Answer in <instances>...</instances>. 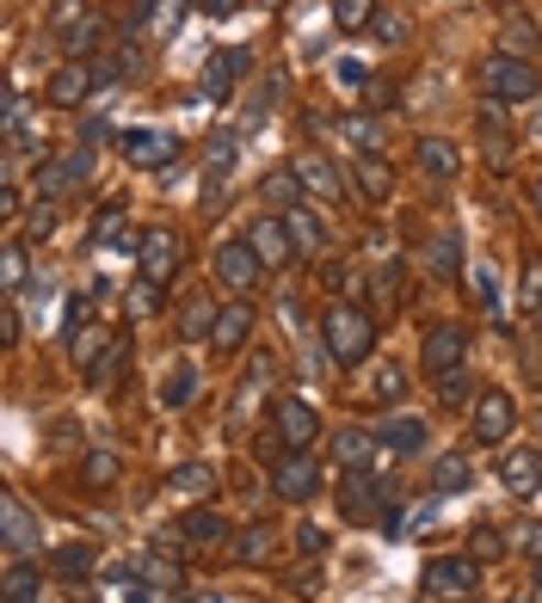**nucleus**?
Instances as JSON below:
<instances>
[{"label": "nucleus", "mask_w": 542, "mask_h": 603, "mask_svg": "<svg viewBox=\"0 0 542 603\" xmlns=\"http://www.w3.org/2000/svg\"><path fill=\"white\" fill-rule=\"evenodd\" d=\"M321 339H327V357L340 364V370H352V364H364V357L376 351V321L364 309H352V302H333L321 321Z\"/></svg>", "instance_id": "f257e3e1"}, {"label": "nucleus", "mask_w": 542, "mask_h": 603, "mask_svg": "<svg viewBox=\"0 0 542 603\" xmlns=\"http://www.w3.org/2000/svg\"><path fill=\"white\" fill-rule=\"evenodd\" d=\"M419 591L432 603H468L480 591V555H444V560H425L419 572Z\"/></svg>", "instance_id": "f03ea898"}, {"label": "nucleus", "mask_w": 542, "mask_h": 603, "mask_svg": "<svg viewBox=\"0 0 542 603\" xmlns=\"http://www.w3.org/2000/svg\"><path fill=\"white\" fill-rule=\"evenodd\" d=\"M480 87H487V99H499V105H518V99H537V68H530L524 56L499 49V56H487V68H480Z\"/></svg>", "instance_id": "7ed1b4c3"}, {"label": "nucleus", "mask_w": 542, "mask_h": 603, "mask_svg": "<svg viewBox=\"0 0 542 603\" xmlns=\"http://www.w3.org/2000/svg\"><path fill=\"white\" fill-rule=\"evenodd\" d=\"M272 493L278 499H314L321 493V462H314L309 449H290L272 462Z\"/></svg>", "instance_id": "20e7f679"}, {"label": "nucleus", "mask_w": 542, "mask_h": 603, "mask_svg": "<svg viewBox=\"0 0 542 603\" xmlns=\"http://www.w3.org/2000/svg\"><path fill=\"white\" fill-rule=\"evenodd\" d=\"M217 278L229 283L234 295L259 290V278H265V259L253 253V241H222V247H217Z\"/></svg>", "instance_id": "39448f33"}, {"label": "nucleus", "mask_w": 542, "mask_h": 603, "mask_svg": "<svg viewBox=\"0 0 542 603\" xmlns=\"http://www.w3.org/2000/svg\"><path fill=\"white\" fill-rule=\"evenodd\" d=\"M136 259H142V278L167 290L173 271H179V234H173V228H148L136 241Z\"/></svg>", "instance_id": "423d86ee"}, {"label": "nucleus", "mask_w": 542, "mask_h": 603, "mask_svg": "<svg viewBox=\"0 0 542 603\" xmlns=\"http://www.w3.org/2000/svg\"><path fill=\"white\" fill-rule=\"evenodd\" d=\"M468 425H475L480 444H506L511 425H518V406H511L506 388H487V394L475 401V413H468Z\"/></svg>", "instance_id": "0eeeda50"}, {"label": "nucleus", "mask_w": 542, "mask_h": 603, "mask_svg": "<svg viewBox=\"0 0 542 603\" xmlns=\"http://www.w3.org/2000/svg\"><path fill=\"white\" fill-rule=\"evenodd\" d=\"M463 351H468L463 326H432V333H425V345H419V370L438 382L444 370H463Z\"/></svg>", "instance_id": "6e6552de"}, {"label": "nucleus", "mask_w": 542, "mask_h": 603, "mask_svg": "<svg viewBox=\"0 0 542 603\" xmlns=\"http://www.w3.org/2000/svg\"><path fill=\"white\" fill-rule=\"evenodd\" d=\"M272 425H278V437H284L290 449H309L314 437H321V418H314V406L296 401V394H278V401H272Z\"/></svg>", "instance_id": "1a4fd4ad"}, {"label": "nucleus", "mask_w": 542, "mask_h": 603, "mask_svg": "<svg viewBox=\"0 0 542 603\" xmlns=\"http://www.w3.org/2000/svg\"><path fill=\"white\" fill-rule=\"evenodd\" d=\"M253 68V49H241V44H229V49H217L210 56V68H203V99H229L234 87H241V75Z\"/></svg>", "instance_id": "9d476101"}, {"label": "nucleus", "mask_w": 542, "mask_h": 603, "mask_svg": "<svg viewBox=\"0 0 542 603\" xmlns=\"http://www.w3.org/2000/svg\"><path fill=\"white\" fill-rule=\"evenodd\" d=\"M0 541H7L13 555H32L37 541H44V529H37V517L25 511V499H19V493L0 499Z\"/></svg>", "instance_id": "9b49d317"}, {"label": "nucleus", "mask_w": 542, "mask_h": 603, "mask_svg": "<svg viewBox=\"0 0 542 603\" xmlns=\"http://www.w3.org/2000/svg\"><path fill=\"white\" fill-rule=\"evenodd\" d=\"M124 155H130V167L161 172V167H173V155H179V136H167V130H130Z\"/></svg>", "instance_id": "f8f14e48"}, {"label": "nucleus", "mask_w": 542, "mask_h": 603, "mask_svg": "<svg viewBox=\"0 0 542 603\" xmlns=\"http://www.w3.org/2000/svg\"><path fill=\"white\" fill-rule=\"evenodd\" d=\"M499 474H506V487L518 499H530L542 487V449L530 444V449H506V462H499Z\"/></svg>", "instance_id": "ddd939ff"}, {"label": "nucleus", "mask_w": 542, "mask_h": 603, "mask_svg": "<svg viewBox=\"0 0 542 603\" xmlns=\"http://www.w3.org/2000/svg\"><path fill=\"white\" fill-rule=\"evenodd\" d=\"M93 68H80V63H63L56 75H49V87H44V99L49 105H80V99L93 93Z\"/></svg>", "instance_id": "4468645a"}, {"label": "nucleus", "mask_w": 542, "mask_h": 603, "mask_svg": "<svg viewBox=\"0 0 542 603\" xmlns=\"http://www.w3.org/2000/svg\"><path fill=\"white\" fill-rule=\"evenodd\" d=\"M247 333H253V309H247V302H222L210 345H217V351H241V345H247Z\"/></svg>", "instance_id": "2eb2a0df"}, {"label": "nucleus", "mask_w": 542, "mask_h": 603, "mask_svg": "<svg viewBox=\"0 0 542 603\" xmlns=\"http://www.w3.org/2000/svg\"><path fill=\"white\" fill-rule=\"evenodd\" d=\"M167 493L173 499H217V468L210 462H179L167 474Z\"/></svg>", "instance_id": "dca6fc26"}, {"label": "nucleus", "mask_w": 542, "mask_h": 603, "mask_svg": "<svg viewBox=\"0 0 542 603\" xmlns=\"http://www.w3.org/2000/svg\"><path fill=\"white\" fill-rule=\"evenodd\" d=\"M229 167H234V130H222V136L203 148V172H210V203H203V210H222V179H229Z\"/></svg>", "instance_id": "f3484780"}, {"label": "nucleus", "mask_w": 542, "mask_h": 603, "mask_svg": "<svg viewBox=\"0 0 542 603\" xmlns=\"http://www.w3.org/2000/svg\"><path fill=\"white\" fill-rule=\"evenodd\" d=\"M376 444L383 449H395V456H413V449H425V418H413V413H395L376 432Z\"/></svg>", "instance_id": "a211bd4d"}, {"label": "nucleus", "mask_w": 542, "mask_h": 603, "mask_svg": "<svg viewBox=\"0 0 542 603\" xmlns=\"http://www.w3.org/2000/svg\"><path fill=\"white\" fill-rule=\"evenodd\" d=\"M87 172H93V155H87V148H75V155H63V160H56V167L44 172V203H49V198H63V191H75L80 179H87Z\"/></svg>", "instance_id": "6ab92c4d"}, {"label": "nucleus", "mask_w": 542, "mask_h": 603, "mask_svg": "<svg viewBox=\"0 0 542 603\" xmlns=\"http://www.w3.org/2000/svg\"><path fill=\"white\" fill-rule=\"evenodd\" d=\"M247 241H253V253H259L265 265H284L290 259V234H284V216H259L247 228Z\"/></svg>", "instance_id": "aec40b11"}, {"label": "nucleus", "mask_w": 542, "mask_h": 603, "mask_svg": "<svg viewBox=\"0 0 542 603\" xmlns=\"http://www.w3.org/2000/svg\"><path fill=\"white\" fill-rule=\"evenodd\" d=\"M296 179H302L309 191H321V198H340V191H345L340 167H333L327 155H296Z\"/></svg>", "instance_id": "412c9836"}, {"label": "nucleus", "mask_w": 542, "mask_h": 603, "mask_svg": "<svg viewBox=\"0 0 542 603\" xmlns=\"http://www.w3.org/2000/svg\"><path fill=\"white\" fill-rule=\"evenodd\" d=\"M0 598L7 603H37L44 598V579H37V567L25 555H13V567H7V579H0Z\"/></svg>", "instance_id": "4be33fe9"}, {"label": "nucleus", "mask_w": 542, "mask_h": 603, "mask_svg": "<svg viewBox=\"0 0 542 603\" xmlns=\"http://www.w3.org/2000/svg\"><path fill=\"white\" fill-rule=\"evenodd\" d=\"M179 536L191 541V548H217V541H229V524H222L217 511H186V517H179Z\"/></svg>", "instance_id": "5701e85b"}, {"label": "nucleus", "mask_w": 542, "mask_h": 603, "mask_svg": "<svg viewBox=\"0 0 542 603\" xmlns=\"http://www.w3.org/2000/svg\"><path fill=\"white\" fill-rule=\"evenodd\" d=\"M217 302H210V295H191L186 309H179V339H210V333H217Z\"/></svg>", "instance_id": "b1692460"}, {"label": "nucleus", "mask_w": 542, "mask_h": 603, "mask_svg": "<svg viewBox=\"0 0 542 603\" xmlns=\"http://www.w3.org/2000/svg\"><path fill=\"white\" fill-rule=\"evenodd\" d=\"M352 179H357V191L370 203H388V191H395V172L383 167L376 155H357V167H352Z\"/></svg>", "instance_id": "393cba45"}, {"label": "nucleus", "mask_w": 542, "mask_h": 603, "mask_svg": "<svg viewBox=\"0 0 542 603\" xmlns=\"http://www.w3.org/2000/svg\"><path fill=\"white\" fill-rule=\"evenodd\" d=\"M259 198L278 203V210H296V203H302V179H296V167L265 172V179H259Z\"/></svg>", "instance_id": "a878e982"}, {"label": "nucleus", "mask_w": 542, "mask_h": 603, "mask_svg": "<svg viewBox=\"0 0 542 603\" xmlns=\"http://www.w3.org/2000/svg\"><path fill=\"white\" fill-rule=\"evenodd\" d=\"M456 167H463V160H456L450 142H438V136L419 142V172H425V179H456Z\"/></svg>", "instance_id": "bb28decb"}, {"label": "nucleus", "mask_w": 542, "mask_h": 603, "mask_svg": "<svg viewBox=\"0 0 542 603\" xmlns=\"http://www.w3.org/2000/svg\"><path fill=\"white\" fill-rule=\"evenodd\" d=\"M284 234H290V247L296 253H321V222L309 216V210H302V203H296V210H284Z\"/></svg>", "instance_id": "cd10ccee"}, {"label": "nucleus", "mask_w": 542, "mask_h": 603, "mask_svg": "<svg viewBox=\"0 0 542 603\" xmlns=\"http://www.w3.org/2000/svg\"><path fill=\"white\" fill-rule=\"evenodd\" d=\"M345 517H352V524H364V517H370V499H376V487H370V474H364V468H352V474H345Z\"/></svg>", "instance_id": "c85d7f7f"}, {"label": "nucleus", "mask_w": 542, "mask_h": 603, "mask_svg": "<svg viewBox=\"0 0 542 603\" xmlns=\"http://www.w3.org/2000/svg\"><path fill=\"white\" fill-rule=\"evenodd\" d=\"M340 130H345V142H352L357 155H376V148H383V136H388V130L376 124V118H364V111H357V118H345Z\"/></svg>", "instance_id": "c756f323"}, {"label": "nucleus", "mask_w": 542, "mask_h": 603, "mask_svg": "<svg viewBox=\"0 0 542 603\" xmlns=\"http://www.w3.org/2000/svg\"><path fill=\"white\" fill-rule=\"evenodd\" d=\"M191 394H198V370L191 364H173L167 382H161V406H186Z\"/></svg>", "instance_id": "7c9ffc66"}, {"label": "nucleus", "mask_w": 542, "mask_h": 603, "mask_svg": "<svg viewBox=\"0 0 542 603\" xmlns=\"http://www.w3.org/2000/svg\"><path fill=\"white\" fill-rule=\"evenodd\" d=\"M333 25H340V32H370L376 0H333Z\"/></svg>", "instance_id": "2f4dec72"}, {"label": "nucleus", "mask_w": 542, "mask_h": 603, "mask_svg": "<svg viewBox=\"0 0 542 603\" xmlns=\"http://www.w3.org/2000/svg\"><path fill=\"white\" fill-rule=\"evenodd\" d=\"M425 265H432V271H438V278H456V271H463V247H456V234H438V241H432V253H425Z\"/></svg>", "instance_id": "473e14b6"}, {"label": "nucleus", "mask_w": 542, "mask_h": 603, "mask_svg": "<svg viewBox=\"0 0 542 603\" xmlns=\"http://www.w3.org/2000/svg\"><path fill=\"white\" fill-rule=\"evenodd\" d=\"M463 487H468V462H463V456H438L432 493H463Z\"/></svg>", "instance_id": "72a5a7b5"}, {"label": "nucleus", "mask_w": 542, "mask_h": 603, "mask_svg": "<svg viewBox=\"0 0 542 603\" xmlns=\"http://www.w3.org/2000/svg\"><path fill=\"white\" fill-rule=\"evenodd\" d=\"M272 548H278L272 524H253V529H241V536H234V555H241V560H265Z\"/></svg>", "instance_id": "f704fd0d"}, {"label": "nucleus", "mask_w": 542, "mask_h": 603, "mask_svg": "<svg viewBox=\"0 0 542 603\" xmlns=\"http://www.w3.org/2000/svg\"><path fill=\"white\" fill-rule=\"evenodd\" d=\"M340 462L345 468H370V456H376V437H364V432H340Z\"/></svg>", "instance_id": "c9c22d12"}, {"label": "nucleus", "mask_w": 542, "mask_h": 603, "mask_svg": "<svg viewBox=\"0 0 542 603\" xmlns=\"http://www.w3.org/2000/svg\"><path fill=\"white\" fill-rule=\"evenodd\" d=\"M124 222H130V210H124V203H106V216L93 222V247H106V241L130 247V241H124Z\"/></svg>", "instance_id": "e433bc0d"}, {"label": "nucleus", "mask_w": 542, "mask_h": 603, "mask_svg": "<svg viewBox=\"0 0 542 603\" xmlns=\"http://www.w3.org/2000/svg\"><path fill=\"white\" fill-rule=\"evenodd\" d=\"M93 560H99V555L87 548V541H68V548H56V572H63V579H80Z\"/></svg>", "instance_id": "4c0bfd02"}, {"label": "nucleus", "mask_w": 542, "mask_h": 603, "mask_svg": "<svg viewBox=\"0 0 542 603\" xmlns=\"http://www.w3.org/2000/svg\"><path fill=\"white\" fill-rule=\"evenodd\" d=\"M179 19H186V0H155L148 32H155V37H173V32H179Z\"/></svg>", "instance_id": "58836bf2"}, {"label": "nucleus", "mask_w": 542, "mask_h": 603, "mask_svg": "<svg viewBox=\"0 0 542 603\" xmlns=\"http://www.w3.org/2000/svg\"><path fill=\"white\" fill-rule=\"evenodd\" d=\"M80 474L93 480V487H111V480H118V456H111V449H87V462H80Z\"/></svg>", "instance_id": "ea45409f"}, {"label": "nucleus", "mask_w": 542, "mask_h": 603, "mask_svg": "<svg viewBox=\"0 0 542 603\" xmlns=\"http://www.w3.org/2000/svg\"><path fill=\"white\" fill-rule=\"evenodd\" d=\"M124 309L136 314V321H142V314H155V309H161V283L136 278V283H130V302H124Z\"/></svg>", "instance_id": "a19ab883"}, {"label": "nucleus", "mask_w": 542, "mask_h": 603, "mask_svg": "<svg viewBox=\"0 0 542 603\" xmlns=\"http://www.w3.org/2000/svg\"><path fill=\"white\" fill-rule=\"evenodd\" d=\"M506 44H518V49H537V44H542V32L530 25L524 13H506ZM518 49H511V56H518Z\"/></svg>", "instance_id": "79ce46f5"}, {"label": "nucleus", "mask_w": 542, "mask_h": 603, "mask_svg": "<svg viewBox=\"0 0 542 603\" xmlns=\"http://www.w3.org/2000/svg\"><path fill=\"white\" fill-rule=\"evenodd\" d=\"M80 13H87L80 0H56V13H49V32H56V37H75V32H80Z\"/></svg>", "instance_id": "37998d69"}, {"label": "nucleus", "mask_w": 542, "mask_h": 603, "mask_svg": "<svg viewBox=\"0 0 542 603\" xmlns=\"http://www.w3.org/2000/svg\"><path fill=\"white\" fill-rule=\"evenodd\" d=\"M0 278H7V295H19V283H25V247H7V259H0Z\"/></svg>", "instance_id": "c03bdc74"}, {"label": "nucleus", "mask_w": 542, "mask_h": 603, "mask_svg": "<svg viewBox=\"0 0 542 603\" xmlns=\"http://www.w3.org/2000/svg\"><path fill=\"white\" fill-rule=\"evenodd\" d=\"M468 283H475L480 309H499V283H494V271H487V265H468Z\"/></svg>", "instance_id": "a18cd8bd"}, {"label": "nucleus", "mask_w": 542, "mask_h": 603, "mask_svg": "<svg viewBox=\"0 0 542 603\" xmlns=\"http://www.w3.org/2000/svg\"><path fill=\"white\" fill-rule=\"evenodd\" d=\"M506 541H511V548H524V555H542V524H518V529H506Z\"/></svg>", "instance_id": "49530a36"}, {"label": "nucleus", "mask_w": 542, "mask_h": 603, "mask_svg": "<svg viewBox=\"0 0 542 603\" xmlns=\"http://www.w3.org/2000/svg\"><path fill=\"white\" fill-rule=\"evenodd\" d=\"M49 228H56V210H49V203H37L32 216H25V241H44Z\"/></svg>", "instance_id": "de8ad7c7"}, {"label": "nucleus", "mask_w": 542, "mask_h": 603, "mask_svg": "<svg viewBox=\"0 0 542 603\" xmlns=\"http://www.w3.org/2000/svg\"><path fill=\"white\" fill-rule=\"evenodd\" d=\"M376 388H383V401H401V394H407V370H395V364H388V370L376 376Z\"/></svg>", "instance_id": "09e8293b"}, {"label": "nucleus", "mask_w": 542, "mask_h": 603, "mask_svg": "<svg viewBox=\"0 0 542 603\" xmlns=\"http://www.w3.org/2000/svg\"><path fill=\"white\" fill-rule=\"evenodd\" d=\"M438 394H444V401H463V394H468V376H463V370H444V376H438Z\"/></svg>", "instance_id": "8fccbe9b"}, {"label": "nucleus", "mask_w": 542, "mask_h": 603, "mask_svg": "<svg viewBox=\"0 0 542 603\" xmlns=\"http://www.w3.org/2000/svg\"><path fill=\"white\" fill-rule=\"evenodd\" d=\"M524 302H530V309H542V265H530V271H524Z\"/></svg>", "instance_id": "3c124183"}, {"label": "nucleus", "mask_w": 542, "mask_h": 603, "mask_svg": "<svg viewBox=\"0 0 542 603\" xmlns=\"http://www.w3.org/2000/svg\"><path fill=\"white\" fill-rule=\"evenodd\" d=\"M506 548V536L499 529H475V555H499Z\"/></svg>", "instance_id": "603ef678"}, {"label": "nucleus", "mask_w": 542, "mask_h": 603, "mask_svg": "<svg viewBox=\"0 0 542 603\" xmlns=\"http://www.w3.org/2000/svg\"><path fill=\"white\" fill-rule=\"evenodd\" d=\"M296 541H302V555H321V548H327V536H321L314 524H302V529H296Z\"/></svg>", "instance_id": "864d4df0"}, {"label": "nucleus", "mask_w": 542, "mask_h": 603, "mask_svg": "<svg viewBox=\"0 0 542 603\" xmlns=\"http://www.w3.org/2000/svg\"><path fill=\"white\" fill-rule=\"evenodd\" d=\"M198 7H203L210 19H229V13H234V0H198Z\"/></svg>", "instance_id": "5fc2aeb1"}, {"label": "nucleus", "mask_w": 542, "mask_h": 603, "mask_svg": "<svg viewBox=\"0 0 542 603\" xmlns=\"http://www.w3.org/2000/svg\"><path fill=\"white\" fill-rule=\"evenodd\" d=\"M530 210H537V216H542V179H537V186H530Z\"/></svg>", "instance_id": "6e6d98bb"}, {"label": "nucleus", "mask_w": 542, "mask_h": 603, "mask_svg": "<svg viewBox=\"0 0 542 603\" xmlns=\"http://www.w3.org/2000/svg\"><path fill=\"white\" fill-rule=\"evenodd\" d=\"M506 603H542V591H518V598H506Z\"/></svg>", "instance_id": "4d7b16f0"}, {"label": "nucleus", "mask_w": 542, "mask_h": 603, "mask_svg": "<svg viewBox=\"0 0 542 603\" xmlns=\"http://www.w3.org/2000/svg\"><path fill=\"white\" fill-rule=\"evenodd\" d=\"M537 449H542V413H537Z\"/></svg>", "instance_id": "13d9d810"}, {"label": "nucleus", "mask_w": 542, "mask_h": 603, "mask_svg": "<svg viewBox=\"0 0 542 603\" xmlns=\"http://www.w3.org/2000/svg\"><path fill=\"white\" fill-rule=\"evenodd\" d=\"M537 591H542V555H537Z\"/></svg>", "instance_id": "bf43d9fd"}, {"label": "nucleus", "mask_w": 542, "mask_h": 603, "mask_svg": "<svg viewBox=\"0 0 542 603\" xmlns=\"http://www.w3.org/2000/svg\"><path fill=\"white\" fill-rule=\"evenodd\" d=\"M173 603H198V598H173Z\"/></svg>", "instance_id": "052dcab7"}]
</instances>
